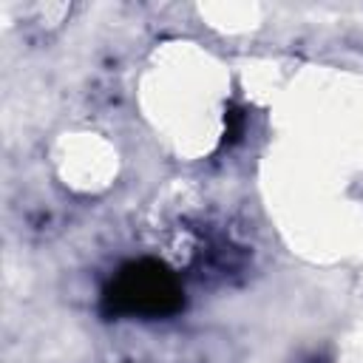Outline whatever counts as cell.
<instances>
[{"instance_id": "cell-3", "label": "cell", "mask_w": 363, "mask_h": 363, "mask_svg": "<svg viewBox=\"0 0 363 363\" xmlns=\"http://www.w3.org/2000/svg\"><path fill=\"white\" fill-rule=\"evenodd\" d=\"M301 363H329V360H326L323 354H309V357H303Z\"/></svg>"}, {"instance_id": "cell-2", "label": "cell", "mask_w": 363, "mask_h": 363, "mask_svg": "<svg viewBox=\"0 0 363 363\" xmlns=\"http://www.w3.org/2000/svg\"><path fill=\"white\" fill-rule=\"evenodd\" d=\"M252 252L221 224L193 227V241L187 252V275L207 286H221L238 281L250 269Z\"/></svg>"}, {"instance_id": "cell-1", "label": "cell", "mask_w": 363, "mask_h": 363, "mask_svg": "<svg viewBox=\"0 0 363 363\" xmlns=\"http://www.w3.org/2000/svg\"><path fill=\"white\" fill-rule=\"evenodd\" d=\"M99 309L105 318H173L184 309L182 275L156 258L125 261L102 286Z\"/></svg>"}]
</instances>
